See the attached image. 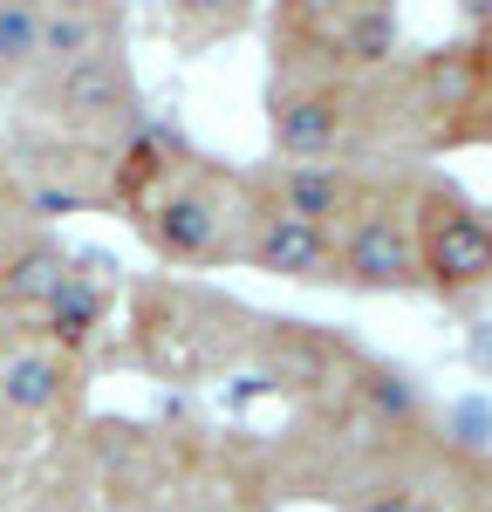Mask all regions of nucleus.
Here are the masks:
<instances>
[{"label":"nucleus","instance_id":"9","mask_svg":"<svg viewBox=\"0 0 492 512\" xmlns=\"http://www.w3.org/2000/svg\"><path fill=\"white\" fill-rule=\"evenodd\" d=\"M69 390V355L55 349H7L0 355V403L14 417H48Z\"/></svg>","mask_w":492,"mask_h":512},{"label":"nucleus","instance_id":"16","mask_svg":"<svg viewBox=\"0 0 492 512\" xmlns=\"http://www.w3.org/2000/svg\"><path fill=\"white\" fill-rule=\"evenodd\" d=\"M356 512H424V506H417V492H376V499H363Z\"/></svg>","mask_w":492,"mask_h":512},{"label":"nucleus","instance_id":"15","mask_svg":"<svg viewBox=\"0 0 492 512\" xmlns=\"http://www.w3.org/2000/svg\"><path fill=\"white\" fill-rule=\"evenodd\" d=\"M369 396H376V403H390L397 417H410V410H417V390H410L397 369H369Z\"/></svg>","mask_w":492,"mask_h":512},{"label":"nucleus","instance_id":"17","mask_svg":"<svg viewBox=\"0 0 492 512\" xmlns=\"http://www.w3.org/2000/svg\"><path fill=\"white\" fill-rule=\"evenodd\" d=\"M465 21H472L479 35H492V0H465Z\"/></svg>","mask_w":492,"mask_h":512},{"label":"nucleus","instance_id":"4","mask_svg":"<svg viewBox=\"0 0 492 512\" xmlns=\"http://www.w3.org/2000/svg\"><path fill=\"white\" fill-rule=\"evenodd\" d=\"M226 219H233V205L219 192V178H205V171H164L158 198L144 205V239L158 246L164 260H212L219 246H226Z\"/></svg>","mask_w":492,"mask_h":512},{"label":"nucleus","instance_id":"8","mask_svg":"<svg viewBox=\"0 0 492 512\" xmlns=\"http://www.w3.org/2000/svg\"><path fill=\"white\" fill-rule=\"evenodd\" d=\"M274 205L294 212V219H308V226H328V233H335V226L363 205V192H356V178H349L342 164L315 158V164H287L281 185H274Z\"/></svg>","mask_w":492,"mask_h":512},{"label":"nucleus","instance_id":"2","mask_svg":"<svg viewBox=\"0 0 492 512\" xmlns=\"http://www.w3.org/2000/svg\"><path fill=\"white\" fill-rule=\"evenodd\" d=\"M417 233V274L438 294H472L492 287V212H479L458 192H424L410 205Z\"/></svg>","mask_w":492,"mask_h":512},{"label":"nucleus","instance_id":"5","mask_svg":"<svg viewBox=\"0 0 492 512\" xmlns=\"http://www.w3.org/2000/svg\"><path fill=\"white\" fill-rule=\"evenodd\" d=\"M267 130H274V151H287L294 164L335 158L342 137H349V89H335V82H294V89H274Z\"/></svg>","mask_w":492,"mask_h":512},{"label":"nucleus","instance_id":"18","mask_svg":"<svg viewBox=\"0 0 492 512\" xmlns=\"http://www.w3.org/2000/svg\"><path fill=\"white\" fill-rule=\"evenodd\" d=\"M41 7H117V0H41Z\"/></svg>","mask_w":492,"mask_h":512},{"label":"nucleus","instance_id":"14","mask_svg":"<svg viewBox=\"0 0 492 512\" xmlns=\"http://www.w3.org/2000/svg\"><path fill=\"white\" fill-rule=\"evenodd\" d=\"M171 7V28L185 48H205V41H226L253 21V0H164Z\"/></svg>","mask_w":492,"mask_h":512},{"label":"nucleus","instance_id":"13","mask_svg":"<svg viewBox=\"0 0 492 512\" xmlns=\"http://www.w3.org/2000/svg\"><path fill=\"white\" fill-rule=\"evenodd\" d=\"M41 0H0V89H21L35 76Z\"/></svg>","mask_w":492,"mask_h":512},{"label":"nucleus","instance_id":"3","mask_svg":"<svg viewBox=\"0 0 492 512\" xmlns=\"http://www.w3.org/2000/svg\"><path fill=\"white\" fill-rule=\"evenodd\" d=\"M335 280H349V287H363V294H404V287H424V274H417V233H410V205L363 198V205L342 219Z\"/></svg>","mask_w":492,"mask_h":512},{"label":"nucleus","instance_id":"7","mask_svg":"<svg viewBox=\"0 0 492 512\" xmlns=\"http://www.w3.org/2000/svg\"><path fill=\"white\" fill-rule=\"evenodd\" d=\"M123 41V7H41V35H35V76L69 69L96 48Z\"/></svg>","mask_w":492,"mask_h":512},{"label":"nucleus","instance_id":"6","mask_svg":"<svg viewBox=\"0 0 492 512\" xmlns=\"http://www.w3.org/2000/svg\"><path fill=\"white\" fill-rule=\"evenodd\" d=\"M260 274H281V280H335V233L328 226H308L281 205H267L253 219V233L240 246Z\"/></svg>","mask_w":492,"mask_h":512},{"label":"nucleus","instance_id":"1","mask_svg":"<svg viewBox=\"0 0 492 512\" xmlns=\"http://www.w3.org/2000/svg\"><path fill=\"white\" fill-rule=\"evenodd\" d=\"M21 89H35V110H48L69 130H89V137H130L144 123V89H137V69L117 48H96L69 69H48V76H28Z\"/></svg>","mask_w":492,"mask_h":512},{"label":"nucleus","instance_id":"10","mask_svg":"<svg viewBox=\"0 0 492 512\" xmlns=\"http://www.w3.org/2000/svg\"><path fill=\"white\" fill-rule=\"evenodd\" d=\"M328 48H335V62H356V69L390 62L397 55V0H356L328 28Z\"/></svg>","mask_w":492,"mask_h":512},{"label":"nucleus","instance_id":"12","mask_svg":"<svg viewBox=\"0 0 492 512\" xmlns=\"http://www.w3.org/2000/svg\"><path fill=\"white\" fill-rule=\"evenodd\" d=\"M41 315H48V335H55V342H69V349H76L82 335L103 321V287H96V280H82V274H62V280H55V294L41 301Z\"/></svg>","mask_w":492,"mask_h":512},{"label":"nucleus","instance_id":"11","mask_svg":"<svg viewBox=\"0 0 492 512\" xmlns=\"http://www.w3.org/2000/svg\"><path fill=\"white\" fill-rule=\"evenodd\" d=\"M62 274H69V260H62V246H48V239L7 253V260H0V308H41Z\"/></svg>","mask_w":492,"mask_h":512}]
</instances>
